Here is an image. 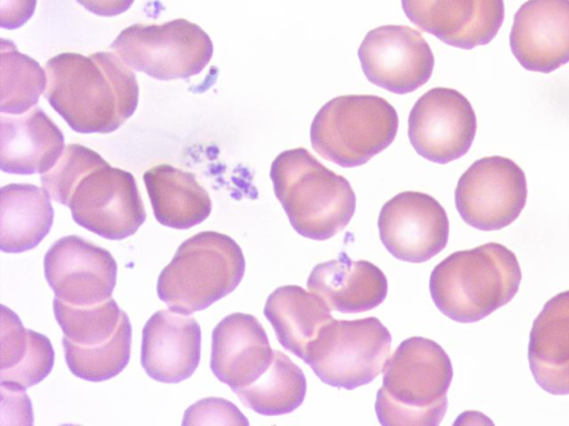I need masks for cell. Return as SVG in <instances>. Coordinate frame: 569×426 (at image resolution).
Here are the masks:
<instances>
[{
  "instance_id": "cell-1",
  "label": "cell",
  "mask_w": 569,
  "mask_h": 426,
  "mask_svg": "<svg viewBox=\"0 0 569 426\" xmlns=\"http://www.w3.org/2000/svg\"><path fill=\"white\" fill-rule=\"evenodd\" d=\"M46 72L44 97L76 132L111 133L138 106L136 74L110 52L60 53L48 60Z\"/></svg>"
},
{
  "instance_id": "cell-2",
  "label": "cell",
  "mask_w": 569,
  "mask_h": 426,
  "mask_svg": "<svg viewBox=\"0 0 569 426\" xmlns=\"http://www.w3.org/2000/svg\"><path fill=\"white\" fill-rule=\"evenodd\" d=\"M376 414L383 426H436L442 420L453 371L435 341L413 336L402 341L382 367Z\"/></svg>"
},
{
  "instance_id": "cell-3",
  "label": "cell",
  "mask_w": 569,
  "mask_h": 426,
  "mask_svg": "<svg viewBox=\"0 0 569 426\" xmlns=\"http://www.w3.org/2000/svg\"><path fill=\"white\" fill-rule=\"evenodd\" d=\"M521 277L516 254L491 242L447 256L432 270L429 290L443 315L475 323L509 303Z\"/></svg>"
},
{
  "instance_id": "cell-4",
  "label": "cell",
  "mask_w": 569,
  "mask_h": 426,
  "mask_svg": "<svg viewBox=\"0 0 569 426\" xmlns=\"http://www.w3.org/2000/svg\"><path fill=\"white\" fill-rule=\"evenodd\" d=\"M274 195L293 230L325 241L342 231L356 211L349 181L320 163L305 148L286 150L271 163Z\"/></svg>"
},
{
  "instance_id": "cell-5",
  "label": "cell",
  "mask_w": 569,
  "mask_h": 426,
  "mask_svg": "<svg viewBox=\"0 0 569 426\" xmlns=\"http://www.w3.org/2000/svg\"><path fill=\"white\" fill-rule=\"evenodd\" d=\"M244 270L242 250L232 237L200 232L180 244L158 277L157 293L171 311L190 315L236 290Z\"/></svg>"
},
{
  "instance_id": "cell-6",
  "label": "cell",
  "mask_w": 569,
  "mask_h": 426,
  "mask_svg": "<svg viewBox=\"0 0 569 426\" xmlns=\"http://www.w3.org/2000/svg\"><path fill=\"white\" fill-rule=\"evenodd\" d=\"M399 126L396 109L383 98L348 94L331 99L310 126L312 149L342 168L367 163L387 149Z\"/></svg>"
},
{
  "instance_id": "cell-7",
  "label": "cell",
  "mask_w": 569,
  "mask_h": 426,
  "mask_svg": "<svg viewBox=\"0 0 569 426\" xmlns=\"http://www.w3.org/2000/svg\"><path fill=\"white\" fill-rule=\"evenodd\" d=\"M390 348V332L377 317L332 318L311 342L303 361L325 384L355 389L382 372Z\"/></svg>"
},
{
  "instance_id": "cell-8",
  "label": "cell",
  "mask_w": 569,
  "mask_h": 426,
  "mask_svg": "<svg viewBox=\"0 0 569 426\" xmlns=\"http://www.w3.org/2000/svg\"><path fill=\"white\" fill-rule=\"evenodd\" d=\"M110 49L129 68L161 81L199 74L213 53L208 33L186 19L132 24L118 34Z\"/></svg>"
},
{
  "instance_id": "cell-9",
  "label": "cell",
  "mask_w": 569,
  "mask_h": 426,
  "mask_svg": "<svg viewBox=\"0 0 569 426\" xmlns=\"http://www.w3.org/2000/svg\"><path fill=\"white\" fill-rule=\"evenodd\" d=\"M527 181L512 160L492 155L475 161L459 178L455 203L461 219L480 231H497L520 215Z\"/></svg>"
},
{
  "instance_id": "cell-10",
  "label": "cell",
  "mask_w": 569,
  "mask_h": 426,
  "mask_svg": "<svg viewBox=\"0 0 569 426\" xmlns=\"http://www.w3.org/2000/svg\"><path fill=\"white\" fill-rule=\"evenodd\" d=\"M68 206L78 225L107 240L134 234L147 217L133 175L107 162L78 182Z\"/></svg>"
},
{
  "instance_id": "cell-11",
  "label": "cell",
  "mask_w": 569,
  "mask_h": 426,
  "mask_svg": "<svg viewBox=\"0 0 569 426\" xmlns=\"http://www.w3.org/2000/svg\"><path fill=\"white\" fill-rule=\"evenodd\" d=\"M477 118L469 100L450 88L423 93L408 118L415 151L428 161L446 164L465 155L475 139Z\"/></svg>"
},
{
  "instance_id": "cell-12",
  "label": "cell",
  "mask_w": 569,
  "mask_h": 426,
  "mask_svg": "<svg viewBox=\"0 0 569 426\" xmlns=\"http://www.w3.org/2000/svg\"><path fill=\"white\" fill-rule=\"evenodd\" d=\"M358 58L366 78L396 94L410 93L428 82L435 57L419 31L407 26H381L363 38Z\"/></svg>"
},
{
  "instance_id": "cell-13",
  "label": "cell",
  "mask_w": 569,
  "mask_h": 426,
  "mask_svg": "<svg viewBox=\"0 0 569 426\" xmlns=\"http://www.w3.org/2000/svg\"><path fill=\"white\" fill-rule=\"evenodd\" d=\"M378 230L391 255L401 261L422 263L446 247L449 220L442 205L431 195L405 191L382 205Z\"/></svg>"
},
{
  "instance_id": "cell-14",
  "label": "cell",
  "mask_w": 569,
  "mask_h": 426,
  "mask_svg": "<svg viewBox=\"0 0 569 426\" xmlns=\"http://www.w3.org/2000/svg\"><path fill=\"white\" fill-rule=\"evenodd\" d=\"M43 268L56 297L76 306L111 298L117 282L111 253L78 235L57 240L44 255Z\"/></svg>"
},
{
  "instance_id": "cell-15",
  "label": "cell",
  "mask_w": 569,
  "mask_h": 426,
  "mask_svg": "<svg viewBox=\"0 0 569 426\" xmlns=\"http://www.w3.org/2000/svg\"><path fill=\"white\" fill-rule=\"evenodd\" d=\"M401 4L420 30L466 50L489 43L505 18L503 0H401Z\"/></svg>"
},
{
  "instance_id": "cell-16",
  "label": "cell",
  "mask_w": 569,
  "mask_h": 426,
  "mask_svg": "<svg viewBox=\"0 0 569 426\" xmlns=\"http://www.w3.org/2000/svg\"><path fill=\"white\" fill-rule=\"evenodd\" d=\"M510 49L528 71L550 73L569 62V0H528L513 17Z\"/></svg>"
},
{
  "instance_id": "cell-17",
  "label": "cell",
  "mask_w": 569,
  "mask_h": 426,
  "mask_svg": "<svg viewBox=\"0 0 569 426\" xmlns=\"http://www.w3.org/2000/svg\"><path fill=\"white\" fill-rule=\"evenodd\" d=\"M201 328L191 316L156 312L144 324L141 365L152 379L176 384L189 378L200 363Z\"/></svg>"
},
{
  "instance_id": "cell-18",
  "label": "cell",
  "mask_w": 569,
  "mask_h": 426,
  "mask_svg": "<svg viewBox=\"0 0 569 426\" xmlns=\"http://www.w3.org/2000/svg\"><path fill=\"white\" fill-rule=\"evenodd\" d=\"M273 356L267 333L253 315L232 313L212 331L210 368L233 392L257 381Z\"/></svg>"
},
{
  "instance_id": "cell-19",
  "label": "cell",
  "mask_w": 569,
  "mask_h": 426,
  "mask_svg": "<svg viewBox=\"0 0 569 426\" xmlns=\"http://www.w3.org/2000/svg\"><path fill=\"white\" fill-rule=\"evenodd\" d=\"M64 151V136L56 123L33 106L20 116H0V168L10 174L46 173Z\"/></svg>"
},
{
  "instance_id": "cell-20",
  "label": "cell",
  "mask_w": 569,
  "mask_h": 426,
  "mask_svg": "<svg viewBox=\"0 0 569 426\" xmlns=\"http://www.w3.org/2000/svg\"><path fill=\"white\" fill-rule=\"evenodd\" d=\"M309 291L335 311L360 313L380 305L388 293L383 272L368 261H353L346 253L317 264L307 281Z\"/></svg>"
},
{
  "instance_id": "cell-21",
  "label": "cell",
  "mask_w": 569,
  "mask_h": 426,
  "mask_svg": "<svg viewBox=\"0 0 569 426\" xmlns=\"http://www.w3.org/2000/svg\"><path fill=\"white\" fill-rule=\"evenodd\" d=\"M528 361L543 390L569 394V291L551 297L533 321Z\"/></svg>"
},
{
  "instance_id": "cell-22",
  "label": "cell",
  "mask_w": 569,
  "mask_h": 426,
  "mask_svg": "<svg viewBox=\"0 0 569 426\" xmlns=\"http://www.w3.org/2000/svg\"><path fill=\"white\" fill-rule=\"evenodd\" d=\"M263 314L282 347L302 361L319 331L333 318L321 296L298 285L276 288L266 301Z\"/></svg>"
},
{
  "instance_id": "cell-23",
  "label": "cell",
  "mask_w": 569,
  "mask_h": 426,
  "mask_svg": "<svg viewBox=\"0 0 569 426\" xmlns=\"http://www.w3.org/2000/svg\"><path fill=\"white\" fill-rule=\"evenodd\" d=\"M156 220L168 227L187 230L203 222L211 213L209 193L191 172L170 164H159L143 174Z\"/></svg>"
},
{
  "instance_id": "cell-24",
  "label": "cell",
  "mask_w": 569,
  "mask_h": 426,
  "mask_svg": "<svg viewBox=\"0 0 569 426\" xmlns=\"http://www.w3.org/2000/svg\"><path fill=\"white\" fill-rule=\"evenodd\" d=\"M0 248L22 253L34 248L49 233L54 217L49 193L28 183L0 190Z\"/></svg>"
},
{
  "instance_id": "cell-25",
  "label": "cell",
  "mask_w": 569,
  "mask_h": 426,
  "mask_svg": "<svg viewBox=\"0 0 569 426\" xmlns=\"http://www.w3.org/2000/svg\"><path fill=\"white\" fill-rule=\"evenodd\" d=\"M54 364L50 339L24 328L19 316L1 306V369L0 383L22 388L43 381Z\"/></svg>"
},
{
  "instance_id": "cell-26",
  "label": "cell",
  "mask_w": 569,
  "mask_h": 426,
  "mask_svg": "<svg viewBox=\"0 0 569 426\" xmlns=\"http://www.w3.org/2000/svg\"><path fill=\"white\" fill-rule=\"evenodd\" d=\"M307 381L301 368L286 354L274 351L268 369L252 384L234 392L241 403L264 416H279L303 402Z\"/></svg>"
},
{
  "instance_id": "cell-27",
  "label": "cell",
  "mask_w": 569,
  "mask_h": 426,
  "mask_svg": "<svg viewBox=\"0 0 569 426\" xmlns=\"http://www.w3.org/2000/svg\"><path fill=\"white\" fill-rule=\"evenodd\" d=\"M132 326L122 311L119 325L104 343L83 346L62 337L64 358L70 372L84 381L102 382L121 373L131 352Z\"/></svg>"
},
{
  "instance_id": "cell-28",
  "label": "cell",
  "mask_w": 569,
  "mask_h": 426,
  "mask_svg": "<svg viewBox=\"0 0 569 426\" xmlns=\"http://www.w3.org/2000/svg\"><path fill=\"white\" fill-rule=\"evenodd\" d=\"M1 113L22 114L37 105L48 77L32 58L19 52L16 44L1 39Z\"/></svg>"
},
{
  "instance_id": "cell-29",
  "label": "cell",
  "mask_w": 569,
  "mask_h": 426,
  "mask_svg": "<svg viewBox=\"0 0 569 426\" xmlns=\"http://www.w3.org/2000/svg\"><path fill=\"white\" fill-rule=\"evenodd\" d=\"M53 313L64 336L76 344L104 343L116 332L122 311L113 298L89 306H76L53 298Z\"/></svg>"
},
{
  "instance_id": "cell-30",
  "label": "cell",
  "mask_w": 569,
  "mask_h": 426,
  "mask_svg": "<svg viewBox=\"0 0 569 426\" xmlns=\"http://www.w3.org/2000/svg\"><path fill=\"white\" fill-rule=\"evenodd\" d=\"M104 163L93 150L80 144H68L53 168L41 174V185L51 199L68 206L78 182L88 172Z\"/></svg>"
},
{
  "instance_id": "cell-31",
  "label": "cell",
  "mask_w": 569,
  "mask_h": 426,
  "mask_svg": "<svg viewBox=\"0 0 569 426\" xmlns=\"http://www.w3.org/2000/svg\"><path fill=\"white\" fill-rule=\"evenodd\" d=\"M182 425H249V422L231 402L208 397L187 408Z\"/></svg>"
},
{
  "instance_id": "cell-32",
  "label": "cell",
  "mask_w": 569,
  "mask_h": 426,
  "mask_svg": "<svg viewBox=\"0 0 569 426\" xmlns=\"http://www.w3.org/2000/svg\"><path fill=\"white\" fill-rule=\"evenodd\" d=\"M0 385L1 409L8 408V410H1V420L10 417L7 424H13V418L20 417L22 419V424L31 425L32 407L30 398L24 392L26 388L1 383Z\"/></svg>"
},
{
  "instance_id": "cell-33",
  "label": "cell",
  "mask_w": 569,
  "mask_h": 426,
  "mask_svg": "<svg viewBox=\"0 0 569 426\" xmlns=\"http://www.w3.org/2000/svg\"><path fill=\"white\" fill-rule=\"evenodd\" d=\"M37 0H1L0 26L14 30L23 26L33 14Z\"/></svg>"
},
{
  "instance_id": "cell-34",
  "label": "cell",
  "mask_w": 569,
  "mask_h": 426,
  "mask_svg": "<svg viewBox=\"0 0 569 426\" xmlns=\"http://www.w3.org/2000/svg\"><path fill=\"white\" fill-rule=\"evenodd\" d=\"M134 0H77L84 9L100 17H114L127 11Z\"/></svg>"
}]
</instances>
